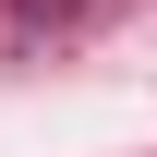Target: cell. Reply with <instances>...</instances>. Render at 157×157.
<instances>
[{"label":"cell","mask_w":157,"mask_h":157,"mask_svg":"<svg viewBox=\"0 0 157 157\" xmlns=\"http://www.w3.org/2000/svg\"><path fill=\"white\" fill-rule=\"evenodd\" d=\"M12 12H24V24H60V12H73V0H12Z\"/></svg>","instance_id":"obj_1"}]
</instances>
